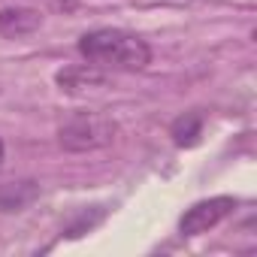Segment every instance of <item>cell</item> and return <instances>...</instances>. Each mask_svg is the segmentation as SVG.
I'll list each match as a JSON object with an SVG mask.
<instances>
[{
    "mask_svg": "<svg viewBox=\"0 0 257 257\" xmlns=\"http://www.w3.org/2000/svg\"><path fill=\"white\" fill-rule=\"evenodd\" d=\"M0 164H4V143H0Z\"/></svg>",
    "mask_w": 257,
    "mask_h": 257,
    "instance_id": "9",
    "label": "cell"
},
{
    "mask_svg": "<svg viewBox=\"0 0 257 257\" xmlns=\"http://www.w3.org/2000/svg\"><path fill=\"white\" fill-rule=\"evenodd\" d=\"M43 25V13L28 10V7H10L0 10V37L16 40V37H28L34 31H40Z\"/></svg>",
    "mask_w": 257,
    "mask_h": 257,
    "instance_id": "5",
    "label": "cell"
},
{
    "mask_svg": "<svg viewBox=\"0 0 257 257\" xmlns=\"http://www.w3.org/2000/svg\"><path fill=\"white\" fill-rule=\"evenodd\" d=\"M103 215H106V212H103L100 206H97V209H88V212H79V218H76L73 224H67L64 233H67L70 239H79L82 233H88L91 227H97V224L103 221Z\"/></svg>",
    "mask_w": 257,
    "mask_h": 257,
    "instance_id": "8",
    "label": "cell"
},
{
    "mask_svg": "<svg viewBox=\"0 0 257 257\" xmlns=\"http://www.w3.org/2000/svg\"><path fill=\"white\" fill-rule=\"evenodd\" d=\"M79 52L88 64L103 70H143L152 64V49L146 40L127 31L100 28L79 40Z\"/></svg>",
    "mask_w": 257,
    "mask_h": 257,
    "instance_id": "1",
    "label": "cell"
},
{
    "mask_svg": "<svg viewBox=\"0 0 257 257\" xmlns=\"http://www.w3.org/2000/svg\"><path fill=\"white\" fill-rule=\"evenodd\" d=\"M233 209H236V200L233 197H209V200H200V203H194L182 215L179 233L182 236H200V233L212 230L215 224H221Z\"/></svg>",
    "mask_w": 257,
    "mask_h": 257,
    "instance_id": "3",
    "label": "cell"
},
{
    "mask_svg": "<svg viewBox=\"0 0 257 257\" xmlns=\"http://www.w3.org/2000/svg\"><path fill=\"white\" fill-rule=\"evenodd\" d=\"M170 134H173V143L182 146V149L197 146V143H200V134H203V115H200V112H185L182 118L173 121Z\"/></svg>",
    "mask_w": 257,
    "mask_h": 257,
    "instance_id": "7",
    "label": "cell"
},
{
    "mask_svg": "<svg viewBox=\"0 0 257 257\" xmlns=\"http://www.w3.org/2000/svg\"><path fill=\"white\" fill-rule=\"evenodd\" d=\"M40 197L37 182H4L0 185V212H22Z\"/></svg>",
    "mask_w": 257,
    "mask_h": 257,
    "instance_id": "6",
    "label": "cell"
},
{
    "mask_svg": "<svg viewBox=\"0 0 257 257\" xmlns=\"http://www.w3.org/2000/svg\"><path fill=\"white\" fill-rule=\"evenodd\" d=\"M115 134H118V124L109 115L79 112V115H73L70 121L61 124L58 140L67 152H94V149L109 146L115 140Z\"/></svg>",
    "mask_w": 257,
    "mask_h": 257,
    "instance_id": "2",
    "label": "cell"
},
{
    "mask_svg": "<svg viewBox=\"0 0 257 257\" xmlns=\"http://www.w3.org/2000/svg\"><path fill=\"white\" fill-rule=\"evenodd\" d=\"M55 82L67 94H79V91H91V88H106L109 76L103 73V67L88 64V67H64V70H58Z\"/></svg>",
    "mask_w": 257,
    "mask_h": 257,
    "instance_id": "4",
    "label": "cell"
}]
</instances>
